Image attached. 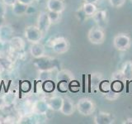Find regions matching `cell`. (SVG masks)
Wrapping results in <instances>:
<instances>
[{"label": "cell", "instance_id": "obj_7", "mask_svg": "<svg viewBox=\"0 0 132 124\" xmlns=\"http://www.w3.org/2000/svg\"><path fill=\"white\" fill-rule=\"evenodd\" d=\"M36 26L42 32L43 34H45L49 29L51 28V26L52 25L51 21L49 18L48 12H41L37 17V21H36Z\"/></svg>", "mask_w": 132, "mask_h": 124}, {"label": "cell", "instance_id": "obj_37", "mask_svg": "<svg viewBox=\"0 0 132 124\" xmlns=\"http://www.w3.org/2000/svg\"><path fill=\"white\" fill-rule=\"evenodd\" d=\"M98 1H99V2H101V1H102V0H98Z\"/></svg>", "mask_w": 132, "mask_h": 124}, {"label": "cell", "instance_id": "obj_1", "mask_svg": "<svg viewBox=\"0 0 132 124\" xmlns=\"http://www.w3.org/2000/svg\"><path fill=\"white\" fill-rule=\"evenodd\" d=\"M34 65L40 71H53L60 67V61L57 59L46 56L45 55L36 59Z\"/></svg>", "mask_w": 132, "mask_h": 124}, {"label": "cell", "instance_id": "obj_34", "mask_svg": "<svg viewBox=\"0 0 132 124\" xmlns=\"http://www.w3.org/2000/svg\"><path fill=\"white\" fill-rule=\"evenodd\" d=\"M35 0H18V2L22 3L23 4H26V5H28V6H31V4L34 3Z\"/></svg>", "mask_w": 132, "mask_h": 124}, {"label": "cell", "instance_id": "obj_23", "mask_svg": "<svg viewBox=\"0 0 132 124\" xmlns=\"http://www.w3.org/2000/svg\"><path fill=\"white\" fill-rule=\"evenodd\" d=\"M124 88V82L118 81V80H114L111 82V90L115 91L117 93L121 92Z\"/></svg>", "mask_w": 132, "mask_h": 124}, {"label": "cell", "instance_id": "obj_22", "mask_svg": "<svg viewBox=\"0 0 132 124\" xmlns=\"http://www.w3.org/2000/svg\"><path fill=\"white\" fill-rule=\"evenodd\" d=\"M55 89V84L51 80H47L44 82L43 84V89L47 93L53 92Z\"/></svg>", "mask_w": 132, "mask_h": 124}, {"label": "cell", "instance_id": "obj_8", "mask_svg": "<svg viewBox=\"0 0 132 124\" xmlns=\"http://www.w3.org/2000/svg\"><path fill=\"white\" fill-rule=\"evenodd\" d=\"M93 122L95 124H113L115 122V118L109 113L98 112L95 115Z\"/></svg>", "mask_w": 132, "mask_h": 124}, {"label": "cell", "instance_id": "obj_24", "mask_svg": "<svg viewBox=\"0 0 132 124\" xmlns=\"http://www.w3.org/2000/svg\"><path fill=\"white\" fill-rule=\"evenodd\" d=\"M57 89L61 93H66L69 89V83L64 80L58 81Z\"/></svg>", "mask_w": 132, "mask_h": 124}, {"label": "cell", "instance_id": "obj_33", "mask_svg": "<svg viewBox=\"0 0 132 124\" xmlns=\"http://www.w3.org/2000/svg\"><path fill=\"white\" fill-rule=\"evenodd\" d=\"M18 0H2V2L5 4L7 7H12Z\"/></svg>", "mask_w": 132, "mask_h": 124}, {"label": "cell", "instance_id": "obj_36", "mask_svg": "<svg viewBox=\"0 0 132 124\" xmlns=\"http://www.w3.org/2000/svg\"><path fill=\"white\" fill-rule=\"evenodd\" d=\"M84 2H86V3H94V4H96V3H97L99 1H98V0H84Z\"/></svg>", "mask_w": 132, "mask_h": 124}, {"label": "cell", "instance_id": "obj_5", "mask_svg": "<svg viewBox=\"0 0 132 124\" xmlns=\"http://www.w3.org/2000/svg\"><path fill=\"white\" fill-rule=\"evenodd\" d=\"M105 32L102 27L99 26L93 27L88 33V39L92 44L100 45L102 44L105 41Z\"/></svg>", "mask_w": 132, "mask_h": 124}, {"label": "cell", "instance_id": "obj_35", "mask_svg": "<svg viewBox=\"0 0 132 124\" xmlns=\"http://www.w3.org/2000/svg\"><path fill=\"white\" fill-rule=\"evenodd\" d=\"M122 123H126V124H132V118H128L125 122H123Z\"/></svg>", "mask_w": 132, "mask_h": 124}, {"label": "cell", "instance_id": "obj_32", "mask_svg": "<svg viewBox=\"0 0 132 124\" xmlns=\"http://www.w3.org/2000/svg\"><path fill=\"white\" fill-rule=\"evenodd\" d=\"M69 89L72 92H77V91L79 90V84H78L76 80H73L69 83Z\"/></svg>", "mask_w": 132, "mask_h": 124}, {"label": "cell", "instance_id": "obj_31", "mask_svg": "<svg viewBox=\"0 0 132 124\" xmlns=\"http://www.w3.org/2000/svg\"><path fill=\"white\" fill-rule=\"evenodd\" d=\"M77 17H78V20L80 21V22H84V21L86 19V18L88 16L86 15V13L84 12V11L82 10V7L79 8V9L78 10V12H77Z\"/></svg>", "mask_w": 132, "mask_h": 124}, {"label": "cell", "instance_id": "obj_14", "mask_svg": "<svg viewBox=\"0 0 132 124\" xmlns=\"http://www.w3.org/2000/svg\"><path fill=\"white\" fill-rule=\"evenodd\" d=\"M49 109L46 100H38L33 105V113L37 115H45Z\"/></svg>", "mask_w": 132, "mask_h": 124}, {"label": "cell", "instance_id": "obj_30", "mask_svg": "<svg viewBox=\"0 0 132 124\" xmlns=\"http://www.w3.org/2000/svg\"><path fill=\"white\" fill-rule=\"evenodd\" d=\"M6 14H7V6L1 0V1H0V18L5 19Z\"/></svg>", "mask_w": 132, "mask_h": 124}, {"label": "cell", "instance_id": "obj_17", "mask_svg": "<svg viewBox=\"0 0 132 124\" xmlns=\"http://www.w3.org/2000/svg\"><path fill=\"white\" fill-rule=\"evenodd\" d=\"M56 80L57 81L64 80V81L70 83L71 81L74 80V75L69 69H61V70H59L57 73Z\"/></svg>", "mask_w": 132, "mask_h": 124}, {"label": "cell", "instance_id": "obj_27", "mask_svg": "<svg viewBox=\"0 0 132 124\" xmlns=\"http://www.w3.org/2000/svg\"><path fill=\"white\" fill-rule=\"evenodd\" d=\"M48 14H49V18H50V19H51L52 24L57 23V22L60 20L61 13H60V12H49V11H48Z\"/></svg>", "mask_w": 132, "mask_h": 124}, {"label": "cell", "instance_id": "obj_29", "mask_svg": "<svg viewBox=\"0 0 132 124\" xmlns=\"http://www.w3.org/2000/svg\"><path fill=\"white\" fill-rule=\"evenodd\" d=\"M109 3L111 7L119 8L125 4L126 0H109Z\"/></svg>", "mask_w": 132, "mask_h": 124}, {"label": "cell", "instance_id": "obj_15", "mask_svg": "<svg viewBox=\"0 0 132 124\" xmlns=\"http://www.w3.org/2000/svg\"><path fill=\"white\" fill-rule=\"evenodd\" d=\"M29 7L30 6L26 5V4H23L18 1L12 7V12L16 17H22L27 13Z\"/></svg>", "mask_w": 132, "mask_h": 124}, {"label": "cell", "instance_id": "obj_4", "mask_svg": "<svg viewBox=\"0 0 132 124\" xmlns=\"http://www.w3.org/2000/svg\"><path fill=\"white\" fill-rule=\"evenodd\" d=\"M24 36L28 42L33 44L40 42V41L43 38L44 34L37 26L30 25V26H27L25 28Z\"/></svg>", "mask_w": 132, "mask_h": 124}, {"label": "cell", "instance_id": "obj_11", "mask_svg": "<svg viewBox=\"0 0 132 124\" xmlns=\"http://www.w3.org/2000/svg\"><path fill=\"white\" fill-rule=\"evenodd\" d=\"M13 36V28L10 25L3 24L0 27V41L7 42Z\"/></svg>", "mask_w": 132, "mask_h": 124}, {"label": "cell", "instance_id": "obj_38", "mask_svg": "<svg viewBox=\"0 0 132 124\" xmlns=\"http://www.w3.org/2000/svg\"><path fill=\"white\" fill-rule=\"evenodd\" d=\"M37 1H39V0H37Z\"/></svg>", "mask_w": 132, "mask_h": 124}, {"label": "cell", "instance_id": "obj_20", "mask_svg": "<svg viewBox=\"0 0 132 124\" xmlns=\"http://www.w3.org/2000/svg\"><path fill=\"white\" fill-rule=\"evenodd\" d=\"M121 71L126 80H132V61L127 60L123 65Z\"/></svg>", "mask_w": 132, "mask_h": 124}, {"label": "cell", "instance_id": "obj_9", "mask_svg": "<svg viewBox=\"0 0 132 124\" xmlns=\"http://www.w3.org/2000/svg\"><path fill=\"white\" fill-rule=\"evenodd\" d=\"M46 7L49 12L62 13L65 9V3L64 0H47Z\"/></svg>", "mask_w": 132, "mask_h": 124}, {"label": "cell", "instance_id": "obj_3", "mask_svg": "<svg viewBox=\"0 0 132 124\" xmlns=\"http://www.w3.org/2000/svg\"><path fill=\"white\" fill-rule=\"evenodd\" d=\"M96 109L95 103L92 99L88 98H82L78 101L76 109L78 113L82 116H89L93 114Z\"/></svg>", "mask_w": 132, "mask_h": 124}, {"label": "cell", "instance_id": "obj_6", "mask_svg": "<svg viewBox=\"0 0 132 124\" xmlns=\"http://www.w3.org/2000/svg\"><path fill=\"white\" fill-rule=\"evenodd\" d=\"M114 47L121 51H125L130 48L131 45L130 37L126 33H119L116 35L113 39Z\"/></svg>", "mask_w": 132, "mask_h": 124}, {"label": "cell", "instance_id": "obj_2", "mask_svg": "<svg viewBox=\"0 0 132 124\" xmlns=\"http://www.w3.org/2000/svg\"><path fill=\"white\" fill-rule=\"evenodd\" d=\"M49 47L52 49V51L59 55L66 53L69 49V41L64 36L53 37L49 41Z\"/></svg>", "mask_w": 132, "mask_h": 124}, {"label": "cell", "instance_id": "obj_16", "mask_svg": "<svg viewBox=\"0 0 132 124\" xmlns=\"http://www.w3.org/2000/svg\"><path fill=\"white\" fill-rule=\"evenodd\" d=\"M92 18L97 26L102 27V25H104L106 21L107 12L106 10H97L96 12L92 16Z\"/></svg>", "mask_w": 132, "mask_h": 124}, {"label": "cell", "instance_id": "obj_25", "mask_svg": "<svg viewBox=\"0 0 132 124\" xmlns=\"http://www.w3.org/2000/svg\"><path fill=\"white\" fill-rule=\"evenodd\" d=\"M111 80H118V81H121V82H125L126 80V79L124 76V74L122 73L121 70H117L114 73L111 74Z\"/></svg>", "mask_w": 132, "mask_h": 124}, {"label": "cell", "instance_id": "obj_21", "mask_svg": "<svg viewBox=\"0 0 132 124\" xmlns=\"http://www.w3.org/2000/svg\"><path fill=\"white\" fill-rule=\"evenodd\" d=\"M82 10L84 11L87 16H91V17H92L97 10L96 4L91 3H86V2H84V4H82Z\"/></svg>", "mask_w": 132, "mask_h": 124}, {"label": "cell", "instance_id": "obj_18", "mask_svg": "<svg viewBox=\"0 0 132 124\" xmlns=\"http://www.w3.org/2000/svg\"><path fill=\"white\" fill-rule=\"evenodd\" d=\"M10 45L12 48L16 51H22L25 47V41L19 36H12V38L10 40Z\"/></svg>", "mask_w": 132, "mask_h": 124}, {"label": "cell", "instance_id": "obj_39", "mask_svg": "<svg viewBox=\"0 0 132 124\" xmlns=\"http://www.w3.org/2000/svg\"><path fill=\"white\" fill-rule=\"evenodd\" d=\"M131 1H132V0H131Z\"/></svg>", "mask_w": 132, "mask_h": 124}, {"label": "cell", "instance_id": "obj_19", "mask_svg": "<svg viewBox=\"0 0 132 124\" xmlns=\"http://www.w3.org/2000/svg\"><path fill=\"white\" fill-rule=\"evenodd\" d=\"M90 81H91V86L93 90H97L99 89V85H100L101 82L102 81V74L99 72H95L91 74L90 77Z\"/></svg>", "mask_w": 132, "mask_h": 124}, {"label": "cell", "instance_id": "obj_28", "mask_svg": "<svg viewBox=\"0 0 132 124\" xmlns=\"http://www.w3.org/2000/svg\"><path fill=\"white\" fill-rule=\"evenodd\" d=\"M103 94H104V97L110 101L116 100V99L118 98V97H119V93L115 92V91L111 90V89L110 91H108V92L103 93Z\"/></svg>", "mask_w": 132, "mask_h": 124}, {"label": "cell", "instance_id": "obj_12", "mask_svg": "<svg viewBox=\"0 0 132 124\" xmlns=\"http://www.w3.org/2000/svg\"><path fill=\"white\" fill-rule=\"evenodd\" d=\"M46 102L50 109L55 112H59L60 111L62 103H63V98L55 95V96L50 97L48 99H46Z\"/></svg>", "mask_w": 132, "mask_h": 124}, {"label": "cell", "instance_id": "obj_26", "mask_svg": "<svg viewBox=\"0 0 132 124\" xmlns=\"http://www.w3.org/2000/svg\"><path fill=\"white\" fill-rule=\"evenodd\" d=\"M111 89V82L107 80H102L99 85V90H101L102 93H106Z\"/></svg>", "mask_w": 132, "mask_h": 124}, {"label": "cell", "instance_id": "obj_13", "mask_svg": "<svg viewBox=\"0 0 132 124\" xmlns=\"http://www.w3.org/2000/svg\"><path fill=\"white\" fill-rule=\"evenodd\" d=\"M30 52L32 57H34L35 59H37V58H40L45 55V47L40 42L33 43L31 45Z\"/></svg>", "mask_w": 132, "mask_h": 124}, {"label": "cell", "instance_id": "obj_10", "mask_svg": "<svg viewBox=\"0 0 132 124\" xmlns=\"http://www.w3.org/2000/svg\"><path fill=\"white\" fill-rule=\"evenodd\" d=\"M76 109L73 102L69 98H63V103L60 109V113L65 116H71Z\"/></svg>", "mask_w": 132, "mask_h": 124}]
</instances>
